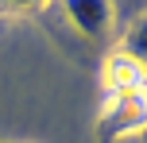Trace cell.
<instances>
[{"label": "cell", "mask_w": 147, "mask_h": 143, "mask_svg": "<svg viewBox=\"0 0 147 143\" xmlns=\"http://www.w3.org/2000/svg\"><path fill=\"white\" fill-rule=\"evenodd\" d=\"M51 0H0V12L4 15H31V12H43Z\"/></svg>", "instance_id": "5"}, {"label": "cell", "mask_w": 147, "mask_h": 143, "mask_svg": "<svg viewBox=\"0 0 147 143\" xmlns=\"http://www.w3.org/2000/svg\"><path fill=\"white\" fill-rule=\"evenodd\" d=\"M70 27L89 43H105L116 27V0H58Z\"/></svg>", "instance_id": "2"}, {"label": "cell", "mask_w": 147, "mask_h": 143, "mask_svg": "<svg viewBox=\"0 0 147 143\" xmlns=\"http://www.w3.org/2000/svg\"><path fill=\"white\" fill-rule=\"evenodd\" d=\"M147 132V93H124L105 97L97 116V143H120Z\"/></svg>", "instance_id": "1"}, {"label": "cell", "mask_w": 147, "mask_h": 143, "mask_svg": "<svg viewBox=\"0 0 147 143\" xmlns=\"http://www.w3.org/2000/svg\"><path fill=\"white\" fill-rule=\"evenodd\" d=\"M116 50L128 54L140 70H147V12L136 15V19L124 27V35H120V46H116Z\"/></svg>", "instance_id": "4"}, {"label": "cell", "mask_w": 147, "mask_h": 143, "mask_svg": "<svg viewBox=\"0 0 147 143\" xmlns=\"http://www.w3.org/2000/svg\"><path fill=\"white\" fill-rule=\"evenodd\" d=\"M101 85L105 97H124V93H147V70H140L128 54L112 50L101 66Z\"/></svg>", "instance_id": "3"}]
</instances>
